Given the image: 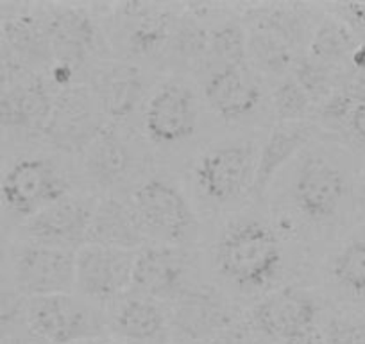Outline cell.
<instances>
[{"label":"cell","instance_id":"cell-1","mask_svg":"<svg viewBox=\"0 0 365 344\" xmlns=\"http://www.w3.org/2000/svg\"><path fill=\"white\" fill-rule=\"evenodd\" d=\"M213 268L226 285L244 296L278 289L285 271L282 233L262 217L230 221L213 248Z\"/></svg>","mask_w":365,"mask_h":344},{"label":"cell","instance_id":"cell-2","mask_svg":"<svg viewBox=\"0 0 365 344\" xmlns=\"http://www.w3.org/2000/svg\"><path fill=\"white\" fill-rule=\"evenodd\" d=\"M304 4H267L247 19V63L259 74L276 79L290 76L307 54L319 20Z\"/></svg>","mask_w":365,"mask_h":344},{"label":"cell","instance_id":"cell-3","mask_svg":"<svg viewBox=\"0 0 365 344\" xmlns=\"http://www.w3.org/2000/svg\"><path fill=\"white\" fill-rule=\"evenodd\" d=\"M285 199L290 221L308 230L339 223L351 199V180L333 158L308 146L292 161Z\"/></svg>","mask_w":365,"mask_h":344},{"label":"cell","instance_id":"cell-4","mask_svg":"<svg viewBox=\"0 0 365 344\" xmlns=\"http://www.w3.org/2000/svg\"><path fill=\"white\" fill-rule=\"evenodd\" d=\"M259 143L233 138L212 143L197 154L190 168L197 198L212 210H233L255 199Z\"/></svg>","mask_w":365,"mask_h":344},{"label":"cell","instance_id":"cell-5","mask_svg":"<svg viewBox=\"0 0 365 344\" xmlns=\"http://www.w3.org/2000/svg\"><path fill=\"white\" fill-rule=\"evenodd\" d=\"M147 242L187 248L199 235V217L178 185L153 176L140 181L129 198Z\"/></svg>","mask_w":365,"mask_h":344},{"label":"cell","instance_id":"cell-6","mask_svg":"<svg viewBox=\"0 0 365 344\" xmlns=\"http://www.w3.org/2000/svg\"><path fill=\"white\" fill-rule=\"evenodd\" d=\"M68 194L70 178L47 156L19 158L0 178V205L22 223Z\"/></svg>","mask_w":365,"mask_h":344},{"label":"cell","instance_id":"cell-7","mask_svg":"<svg viewBox=\"0 0 365 344\" xmlns=\"http://www.w3.org/2000/svg\"><path fill=\"white\" fill-rule=\"evenodd\" d=\"M54 65H65L79 77H88L97 63L110 59V45L99 20L83 6L43 8ZM83 83V81H81Z\"/></svg>","mask_w":365,"mask_h":344},{"label":"cell","instance_id":"cell-8","mask_svg":"<svg viewBox=\"0 0 365 344\" xmlns=\"http://www.w3.org/2000/svg\"><path fill=\"white\" fill-rule=\"evenodd\" d=\"M140 117L145 138L154 147L172 149L190 142L197 135L201 99L192 84L172 77L149 93Z\"/></svg>","mask_w":365,"mask_h":344},{"label":"cell","instance_id":"cell-9","mask_svg":"<svg viewBox=\"0 0 365 344\" xmlns=\"http://www.w3.org/2000/svg\"><path fill=\"white\" fill-rule=\"evenodd\" d=\"M27 328L51 344H77L103 337L108 315L76 293L27 300Z\"/></svg>","mask_w":365,"mask_h":344},{"label":"cell","instance_id":"cell-10","mask_svg":"<svg viewBox=\"0 0 365 344\" xmlns=\"http://www.w3.org/2000/svg\"><path fill=\"white\" fill-rule=\"evenodd\" d=\"M245 318L251 328L265 340L294 344L321 330V305L303 287H278L263 296Z\"/></svg>","mask_w":365,"mask_h":344},{"label":"cell","instance_id":"cell-11","mask_svg":"<svg viewBox=\"0 0 365 344\" xmlns=\"http://www.w3.org/2000/svg\"><path fill=\"white\" fill-rule=\"evenodd\" d=\"M73 251L16 242L9 253L11 287L27 300L73 293Z\"/></svg>","mask_w":365,"mask_h":344},{"label":"cell","instance_id":"cell-12","mask_svg":"<svg viewBox=\"0 0 365 344\" xmlns=\"http://www.w3.org/2000/svg\"><path fill=\"white\" fill-rule=\"evenodd\" d=\"M108 126L86 83L56 92L54 108L41 140L65 154H83Z\"/></svg>","mask_w":365,"mask_h":344},{"label":"cell","instance_id":"cell-13","mask_svg":"<svg viewBox=\"0 0 365 344\" xmlns=\"http://www.w3.org/2000/svg\"><path fill=\"white\" fill-rule=\"evenodd\" d=\"M136 253L97 244L81 246L73 262V293L99 307L117 301L131 290Z\"/></svg>","mask_w":365,"mask_h":344},{"label":"cell","instance_id":"cell-14","mask_svg":"<svg viewBox=\"0 0 365 344\" xmlns=\"http://www.w3.org/2000/svg\"><path fill=\"white\" fill-rule=\"evenodd\" d=\"M120 44L124 61L156 63L167 61L179 13L170 6L131 2L120 6Z\"/></svg>","mask_w":365,"mask_h":344},{"label":"cell","instance_id":"cell-15","mask_svg":"<svg viewBox=\"0 0 365 344\" xmlns=\"http://www.w3.org/2000/svg\"><path fill=\"white\" fill-rule=\"evenodd\" d=\"M194 283V264L187 248L147 244L136 253L131 290L158 303H174Z\"/></svg>","mask_w":365,"mask_h":344},{"label":"cell","instance_id":"cell-16","mask_svg":"<svg viewBox=\"0 0 365 344\" xmlns=\"http://www.w3.org/2000/svg\"><path fill=\"white\" fill-rule=\"evenodd\" d=\"M108 124L124 126L136 115H142L149 97L142 66L124 59H104L97 63L86 77Z\"/></svg>","mask_w":365,"mask_h":344},{"label":"cell","instance_id":"cell-17","mask_svg":"<svg viewBox=\"0 0 365 344\" xmlns=\"http://www.w3.org/2000/svg\"><path fill=\"white\" fill-rule=\"evenodd\" d=\"M263 76L247 61L222 69L202 79V101L208 110L227 124H245L265 106Z\"/></svg>","mask_w":365,"mask_h":344},{"label":"cell","instance_id":"cell-18","mask_svg":"<svg viewBox=\"0 0 365 344\" xmlns=\"http://www.w3.org/2000/svg\"><path fill=\"white\" fill-rule=\"evenodd\" d=\"M240 319L224 293L208 283H194L170 305L168 321L181 340L208 343Z\"/></svg>","mask_w":365,"mask_h":344},{"label":"cell","instance_id":"cell-19","mask_svg":"<svg viewBox=\"0 0 365 344\" xmlns=\"http://www.w3.org/2000/svg\"><path fill=\"white\" fill-rule=\"evenodd\" d=\"M96 203L97 199L91 196L68 194L22 223V241L76 253L86 244Z\"/></svg>","mask_w":365,"mask_h":344},{"label":"cell","instance_id":"cell-20","mask_svg":"<svg viewBox=\"0 0 365 344\" xmlns=\"http://www.w3.org/2000/svg\"><path fill=\"white\" fill-rule=\"evenodd\" d=\"M56 90L45 76H29L0 93V128L27 136L43 135L54 108Z\"/></svg>","mask_w":365,"mask_h":344},{"label":"cell","instance_id":"cell-21","mask_svg":"<svg viewBox=\"0 0 365 344\" xmlns=\"http://www.w3.org/2000/svg\"><path fill=\"white\" fill-rule=\"evenodd\" d=\"M81 156L86 180L104 192L122 187L135 174V149L118 126L108 124Z\"/></svg>","mask_w":365,"mask_h":344},{"label":"cell","instance_id":"cell-22","mask_svg":"<svg viewBox=\"0 0 365 344\" xmlns=\"http://www.w3.org/2000/svg\"><path fill=\"white\" fill-rule=\"evenodd\" d=\"M108 328L122 344H163L170 333L168 312L163 303L133 290L113 301Z\"/></svg>","mask_w":365,"mask_h":344},{"label":"cell","instance_id":"cell-23","mask_svg":"<svg viewBox=\"0 0 365 344\" xmlns=\"http://www.w3.org/2000/svg\"><path fill=\"white\" fill-rule=\"evenodd\" d=\"M315 126L308 122H276L259 143L255 178V199H262L279 172L292 163L312 143Z\"/></svg>","mask_w":365,"mask_h":344},{"label":"cell","instance_id":"cell-24","mask_svg":"<svg viewBox=\"0 0 365 344\" xmlns=\"http://www.w3.org/2000/svg\"><path fill=\"white\" fill-rule=\"evenodd\" d=\"M0 33L29 74H48L54 65V52L43 9H22L9 13L0 22Z\"/></svg>","mask_w":365,"mask_h":344},{"label":"cell","instance_id":"cell-25","mask_svg":"<svg viewBox=\"0 0 365 344\" xmlns=\"http://www.w3.org/2000/svg\"><path fill=\"white\" fill-rule=\"evenodd\" d=\"M86 244L135 253L147 246V237L131 203L111 194L97 199L88 226Z\"/></svg>","mask_w":365,"mask_h":344},{"label":"cell","instance_id":"cell-26","mask_svg":"<svg viewBox=\"0 0 365 344\" xmlns=\"http://www.w3.org/2000/svg\"><path fill=\"white\" fill-rule=\"evenodd\" d=\"M360 44L361 41L354 36L353 31L342 20L329 13L322 15V19L319 20L312 34L307 56L340 76L342 83L346 84L351 76V61Z\"/></svg>","mask_w":365,"mask_h":344},{"label":"cell","instance_id":"cell-27","mask_svg":"<svg viewBox=\"0 0 365 344\" xmlns=\"http://www.w3.org/2000/svg\"><path fill=\"white\" fill-rule=\"evenodd\" d=\"M247 61V31L242 24L222 22L208 31V49L202 63V79L222 69Z\"/></svg>","mask_w":365,"mask_h":344},{"label":"cell","instance_id":"cell-28","mask_svg":"<svg viewBox=\"0 0 365 344\" xmlns=\"http://www.w3.org/2000/svg\"><path fill=\"white\" fill-rule=\"evenodd\" d=\"M329 278L347 296L365 300V231L351 238L333 255Z\"/></svg>","mask_w":365,"mask_h":344},{"label":"cell","instance_id":"cell-29","mask_svg":"<svg viewBox=\"0 0 365 344\" xmlns=\"http://www.w3.org/2000/svg\"><path fill=\"white\" fill-rule=\"evenodd\" d=\"M269 104L276 122H308L315 104L294 76L283 77L269 93Z\"/></svg>","mask_w":365,"mask_h":344},{"label":"cell","instance_id":"cell-30","mask_svg":"<svg viewBox=\"0 0 365 344\" xmlns=\"http://www.w3.org/2000/svg\"><path fill=\"white\" fill-rule=\"evenodd\" d=\"M342 90L349 97V110L335 135L365 151V69L351 74Z\"/></svg>","mask_w":365,"mask_h":344},{"label":"cell","instance_id":"cell-31","mask_svg":"<svg viewBox=\"0 0 365 344\" xmlns=\"http://www.w3.org/2000/svg\"><path fill=\"white\" fill-rule=\"evenodd\" d=\"M27 326V298L13 287L0 285V335L22 330Z\"/></svg>","mask_w":365,"mask_h":344},{"label":"cell","instance_id":"cell-32","mask_svg":"<svg viewBox=\"0 0 365 344\" xmlns=\"http://www.w3.org/2000/svg\"><path fill=\"white\" fill-rule=\"evenodd\" d=\"M324 344H365V319L329 318L321 326Z\"/></svg>","mask_w":365,"mask_h":344},{"label":"cell","instance_id":"cell-33","mask_svg":"<svg viewBox=\"0 0 365 344\" xmlns=\"http://www.w3.org/2000/svg\"><path fill=\"white\" fill-rule=\"evenodd\" d=\"M29 76H34V74H29V70L16 58L13 49L9 47L8 41L4 40L2 33H0V93L13 88L15 84H19L20 81H24Z\"/></svg>","mask_w":365,"mask_h":344},{"label":"cell","instance_id":"cell-34","mask_svg":"<svg viewBox=\"0 0 365 344\" xmlns=\"http://www.w3.org/2000/svg\"><path fill=\"white\" fill-rule=\"evenodd\" d=\"M331 15L342 20L354 33V36L365 44V2H336L329 6Z\"/></svg>","mask_w":365,"mask_h":344},{"label":"cell","instance_id":"cell-35","mask_svg":"<svg viewBox=\"0 0 365 344\" xmlns=\"http://www.w3.org/2000/svg\"><path fill=\"white\" fill-rule=\"evenodd\" d=\"M0 344H51V343L26 326V328L16 330V332L9 333V335L2 337V343Z\"/></svg>","mask_w":365,"mask_h":344},{"label":"cell","instance_id":"cell-36","mask_svg":"<svg viewBox=\"0 0 365 344\" xmlns=\"http://www.w3.org/2000/svg\"><path fill=\"white\" fill-rule=\"evenodd\" d=\"M294 344H324V340H322L321 330H319V332L314 333V335L307 337V339H303V340H297V343H294Z\"/></svg>","mask_w":365,"mask_h":344},{"label":"cell","instance_id":"cell-37","mask_svg":"<svg viewBox=\"0 0 365 344\" xmlns=\"http://www.w3.org/2000/svg\"><path fill=\"white\" fill-rule=\"evenodd\" d=\"M77 344H122L115 339H104V337H96V339H88L83 340V343H77Z\"/></svg>","mask_w":365,"mask_h":344},{"label":"cell","instance_id":"cell-38","mask_svg":"<svg viewBox=\"0 0 365 344\" xmlns=\"http://www.w3.org/2000/svg\"><path fill=\"white\" fill-rule=\"evenodd\" d=\"M179 344H206V343H197V340H181Z\"/></svg>","mask_w":365,"mask_h":344},{"label":"cell","instance_id":"cell-39","mask_svg":"<svg viewBox=\"0 0 365 344\" xmlns=\"http://www.w3.org/2000/svg\"><path fill=\"white\" fill-rule=\"evenodd\" d=\"M0 343H2V335H0Z\"/></svg>","mask_w":365,"mask_h":344},{"label":"cell","instance_id":"cell-40","mask_svg":"<svg viewBox=\"0 0 365 344\" xmlns=\"http://www.w3.org/2000/svg\"><path fill=\"white\" fill-rule=\"evenodd\" d=\"M364 174H365V165H364Z\"/></svg>","mask_w":365,"mask_h":344},{"label":"cell","instance_id":"cell-41","mask_svg":"<svg viewBox=\"0 0 365 344\" xmlns=\"http://www.w3.org/2000/svg\"><path fill=\"white\" fill-rule=\"evenodd\" d=\"M270 344H278V343H270Z\"/></svg>","mask_w":365,"mask_h":344}]
</instances>
